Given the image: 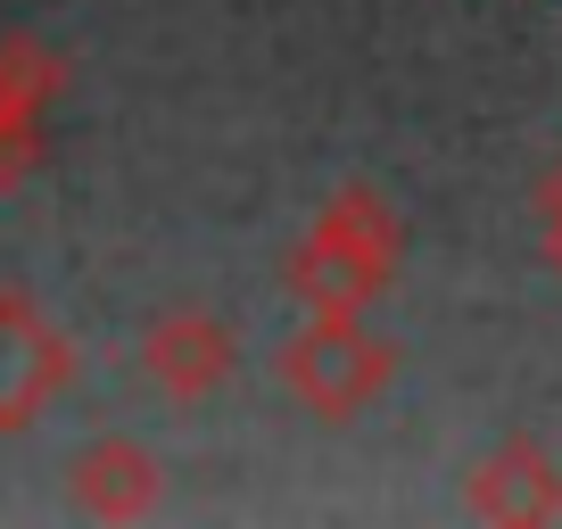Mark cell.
<instances>
[{"mask_svg": "<svg viewBox=\"0 0 562 529\" xmlns=\"http://www.w3.org/2000/svg\"><path fill=\"white\" fill-rule=\"evenodd\" d=\"M75 381V339L25 290H0V430H34Z\"/></svg>", "mask_w": 562, "mask_h": 529, "instance_id": "3", "label": "cell"}, {"mask_svg": "<svg viewBox=\"0 0 562 529\" xmlns=\"http://www.w3.org/2000/svg\"><path fill=\"white\" fill-rule=\"evenodd\" d=\"M232 364H240V339H232V323L207 315V306H175V315H158L140 331V372H149L175 406L215 397V389L232 381Z\"/></svg>", "mask_w": 562, "mask_h": 529, "instance_id": "5", "label": "cell"}, {"mask_svg": "<svg viewBox=\"0 0 562 529\" xmlns=\"http://www.w3.org/2000/svg\"><path fill=\"white\" fill-rule=\"evenodd\" d=\"M397 264H405V215L372 182H339L290 248V290L306 299V315H364L397 282Z\"/></svg>", "mask_w": 562, "mask_h": 529, "instance_id": "1", "label": "cell"}, {"mask_svg": "<svg viewBox=\"0 0 562 529\" xmlns=\"http://www.w3.org/2000/svg\"><path fill=\"white\" fill-rule=\"evenodd\" d=\"M67 91V50H50L42 34L0 42V191L34 182L42 166V116Z\"/></svg>", "mask_w": 562, "mask_h": 529, "instance_id": "4", "label": "cell"}, {"mask_svg": "<svg viewBox=\"0 0 562 529\" xmlns=\"http://www.w3.org/2000/svg\"><path fill=\"white\" fill-rule=\"evenodd\" d=\"M463 505H472V521H496V529H546L562 521V472L538 439H505L463 480Z\"/></svg>", "mask_w": 562, "mask_h": 529, "instance_id": "7", "label": "cell"}, {"mask_svg": "<svg viewBox=\"0 0 562 529\" xmlns=\"http://www.w3.org/2000/svg\"><path fill=\"white\" fill-rule=\"evenodd\" d=\"M397 372L389 339L364 331V315H306L299 339H281V389L323 423H356Z\"/></svg>", "mask_w": 562, "mask_h": 529, "instance_id": "2", "label": "cell"}, {"mask_svg": "<svg viewBox=\"0 0 562 529\" xmlns=\"http://www.w3.org/2000/svg\"><path fill=\"white\" fill-rule=\"evenodd\" d=\"M538 207H546V257H554V273H562V166L538 182Z\"/></svg>", "mask_w": 562, "mask_h": 529, "instance_id": "8", "label": "cell"}, {"mask_svg": "<svg viewBox=\"0 0 562 529\" xmlns=\"http://www.w3.org/2000/svg\"><path fill=\"white\" fill-rule=\"evenodd\" d=\"M67 505L83 521H149L166 505V463L140 439H91L83 455L67 463Z\"/></svg>", "mask_w": 562, "mask_h": 529, "instance_id": "6", "label": "cell"}]
</instances>
